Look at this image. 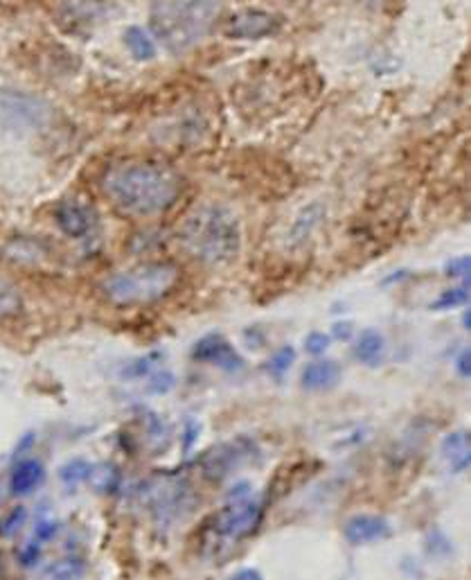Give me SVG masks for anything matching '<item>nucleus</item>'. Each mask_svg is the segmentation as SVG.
<instances>
[{
	"label": "nucleus",
	"instance_id": "1",
	"mask_svg": "<svg viewBox=\"0 0 471 580\" xmlns=\"http://www.w3.org/2000/svg\"><path fill=\"white\" fill-rule=\"evenodd\" d=\"M102 188L113 206L125 215L156 217L174 206L183 183L168 165L128 161L107 170Z\"/></svg>",
	"mask_w": 471,
	"mask_h": 580
},
{
	"label": "nucleus",
	"instance_id": "2",
	"mask_svg": "<svg viewBox=\"0 0 471 580\" xmlns=\"http://www.w3.org/2000/svg\"><path fill=\"white\" fill-rule=\"evenodd\" d=\"M180 242L194 260L210 267L228 264L237 258L241 246L240 220L219 203H206L185 217Z\"/></svg>",
	"mask_w": 471,
	"mask_h": 580
},
{
	"label": "nucleus",
	"instance_id": "3",
	"mask_svg": "<svg viewBox=\"0 0 471 580\" xmlns=\"http://www.w3.org/2000/svg\"><path fill=\"white\" fill-rule=\"evenodd\" d=\"M219 9V0H159L149 12V32L171 55H180L210 35Z\"/></svg>",
	"mask_w": 471,
	"mask_h": 580
},
{
	"label": "nucleus",
	"instance_id": "4",
	"mask_svg": "<svg viewBox=\"0 0 471 580\" xmlns=\"http://www.w3.org/2000/svg\"><path fill=\"white\" fill-rule=\"evenodd\" d=\"M180 269L169 260H149L108 275L102 285V292L108 303L120 307L151 306L169 296L179 285Z\"/></svg>",
	"mask_w": 471,
	"mask_h": 580
},
{
	"label": "nucleus",
	"instance_id": "5",
	"mask_svg": "<svg viewBox=\"0 0 471 580\" xmlns=\"http://www.w3.org/2000/svg\"><path fill=\"white\" fill-rule=\"evenodd\" d=\"M261 503L253 497L251 483H237L228 494V503L212 517V531L223 542H241L261 524Z\"/></svg>",
	"mask_w": 471,
	"mask_h": 580
},
{
	"label": "nucleus",
	"instance_id": "6",
	"mask_svg": "<svg viewBox=\"0 0 471 580\" xmlns=\"http://www.w3.org/2000/svg\"><path fill=\"white\" fill-rule=\"evenodd\" d=\"M282 27V18L264 9H240L226 21V36L230 39H264Z\"/></svg>",
	"mask_w": 471,
	"mask_h": 580
},
{
	"label": "nucleus",
	"instance_id": "7",
	"mask_svg": "<svg viewBox=\"0 0 471 580\" xmlns=\"http://www.w3.org/2000/svg\"><path fill=\"white\" fill-rule=\"evenodd\" d=\"M147 499H149L151 513L159 520H174L188 506L189 486L180 483L179 479H159L147 491Z\"/></svg>",
	"mask_w": 471,
	"mask_h": 580
},
{
	"label": "nucleus",
	"instance_id": "8",
	"mask_svg": "<svg viewBox=\"0 0 471 580\" xmlns=\"http://www.w3.org/2000/svg\"><path fill=\"white\" fill-rule=\"evenodd\" d=\"M192 357L203 361V364L219 366L223 370L244 368V359L240 357V353L232 348L230 341L223 335H206L203 339H199L192 350Z\"/></svg>",
	"mask_w": 471,
	"mask_h": 580
},
{
	"label": "nucleus",
	"instance_id": "9",
	"mask_svg": "<svg viewBox=\"0 0 471 580\" xmlns=\"http://www.w3.org/2000/svg\"><path fill=\"white\" fill-rule=\"evenodd\" d=\"M393 533L390 522L382 515H373V513H359L352 515L343 526V537L350 542L352 546L373 544V542H382Z\"/></svg>",
	"mask_w": 471,
	"mask_h": 580
},
{
	"label": "nucleus",
	"instance_id": "10",
	"mask_svg": "<svg viewBox=\"0 0 471 580\" xmlns=\"http://www.w3.org/2000/svg\"><path fill=\"white\" fill-rule=\"evenodd\" d=\"M56 226L61 228V233H66L68 237L75 240H82L95 228V212L88 203L79 202V199H66L56 206L55 212Z\"/></svg>",
	"mask_w": 471,
	"mask_h": 580
},
{
	"label": "nucleus",
	"instance_id": "11",
	"mask_svg": "<svg viewBox=\"0 0 471 580\" xmlns=\"http://www.w3.org/2000/svg\"><path fill=\"white\" fill-rule=\"evenodd\" d=\"M341 366L332 359H316L307 364L300 375V382L307 391H330L339 384Z\"/></svg>",
	"mask_w": 471,
	"mask_h": 580
},
{
	"label": "nucleus",
	"instance_id": "12",
	"mask_svg": "<svg viewBox=\"0 0 471 580\" xmlns=\"http://www.w3.org/2000/svg\"><path fill=\"white\" fill-rule=\"evenodd\" d=\"M442 450V459L449 465V470L454 474H463L467 472L469 463H471V447H469V431L458 430L451 431V434L445 436L440 445Z\"/></svg>",
	"mask_w": 471,
	"mask_h": 580
},
{
	"label": "nucleus",
	"instance_id": "13",
	"mask_svg": "<svg viewBox=\"0 0 471 580\" xmlns=\"http://www.w3.org/2000/svg\"><path fill=\"white\" fill-rule=\"evenodd\" d=\"M5 113L12 116L18 125H39L46 118V104L41 99L30 98V95L9 93L5 95Z\"/></svg>",
	"mask_w": 471,
	"mask_h": 580
},
{
	"label": "nucleus",
	"instance_id": "14",
	"mask_svg": "<svg viewBox=\"0 0 471 580\" xmlns=\"http://www.w3.org/2000/svg\"><path fill=\"white\" fill-rule=\"evenodd\" d=\"M43 479H46V470H43L41 461L23 459L14 465L12 477H9V491L16 497H26L41 486Z\"/></svg>",
	"mask_w": 471,
	"mask_h": 580
},
{
	"label": "nucleus",
	"instance_id": "15",
	"mask_svg": "<svg viewBox=\"0 0 471 580\" xmlns=\"http://www.w3.org/2000/svg\"><path fill=\"white\" fill-rule=\"evenodd\" d=\"M107 14V5L102 0H64L61 5V18L70 27L93 26Z\"/></svg>",
	"mask_w": 471,
	"mask_h": 580
},
{
	"label": "nucleus",
	"instance_id": "16",
	"mask_svg": "<svg viewBox=\"0 0 471 580\" xmlns=\"http://www.w3.org/2000/svg\"><path fill=\"white\" fill-rule=\"evenodd\" d=\"M354 357L361 364L370 366V368H377L384 364L385 359V339L382 332L377 330H363L356 339L354 346Z\"/></svg>",
	"mask_w": 471,
	"mask_h": 580
},
{
	"label": "nucleus",
	"instance_id": "17",
	"mask_svg": "<svg viewBox=\"0 0 471 580\" xmlns=\"http://www.w3.org/2000/svg\"><path fill=\"white\" fill-rule=\"evenodd\" d=\"M3 254L14 264H39L46 258V249L41 242L30 240V237H14L5 244Z\"/></svg>",
	"mask_w": 471,
	"mask_h": 580
},
{
	"label": "nucleus",
	"instance_id": "18",
	"mask_svg": "<svg viewBox=\"0 0 471 580\" xmlns=\"http://www.w3.org/2000/svg\"><path fill=\"white\" fill-rule=\"evenodd\" d=\"M125 46L128 47V52H131V55L136 57L138 61H151L156 57V52H159V47H156L154 35H151L149 30H145V27H140V26L127 27V30H125Z\"/></svg>",
	"mask_w": 471,
	"mask_h": 580
},
{
	"label": "nucleus",
	"instance_id": "19",
	"mask_svg": "<svg viewBox=\"0 0 471 580\" xmlns=\"http://www.w3.org/2000/svg\"><path fill=\"white\" fill-rule=\"evenodd\" d=\"M88 479L93 482V486L97 488L99 492H116L118 488H120L122 474L116 465L104 463V465H97V468H90Z\"/></svg>",
	"mask_w": 471,
	"mask_h": 580
},
{
	"label": "nucleus",
	"instance_id": "20",
	"mask_svg": "<svg viewBox=\"0 0 471 580\" xmlns=\"http://www.w3.org/2000/svg\"><path fill=\"white\" fill-rule=\"evenodd\" d=\"M23 310V296L12 283L0 280V321L18 316Z\"/></svg>",
	"mask_w": 471,
	"mask_h": 580
},
{
	"label": "nucleus",
	"instance_id": "21",
	"mask_svg": "<svg viewBox=\"0 0 471 580\" xmlns=\"http://www.w3.org/2000/svg\"><path fill=\"white\" fill-rule=\"evenodd\" d=\"M469 301V292H467V285H460V287H451L445 289L435 301L431 303V310L437 312H445V310H456L460 306H467Z\"/></svg>",
	"mask_w": 471,
	"mask_h": 580
},
{
	"label": "nucleus",
	"instance_id": "22",
	"mask_svg": "<svg viewBox=\"0 0 471 580\" xmlns=\"http://www.w3.org/2000/svg\"><path fill=\"white\" fill-rule=\"evenodd\" d=\"M293 361H296V350H293L292 346H282V348H278L273 355H271L269 364H266V370H269L271 378L282 379L284 375L289 373V368L293 366Z\"/></svg>",
	"mask_w": 471,
	"mask_h": 580
},
{
	"label": "nucleus",
	"instance_id": "23",
	"mask_svg": "<svg viewBox=\"0 0 471 580\" xmlns=\"http://www.w3.org/2000/svg\"><path fill=\"white\" fill-rule=\"evenodd\" d=\"M84 572L86 567L82 560L66 558V560H56V563H52L43 574L50 578H77V576H84Z\"/></svg>",
	"mask_w": 471,
	"mask_h": 580
},
{
	"label": "nucleus",
	"instance_id": "24",
	"mask_svg": "<svg viewBox=\"0 0 471 580\" xmlns=\"http://www.w3.org/2000/svg\"><path fill=\"white\" fill-rule=\"evenodd\" d=\"M88 474H90V465L86 463V461H82V459H75V461H70V463H66L64 468H61L59 477H61V482H64L68 488H77L79 483L88 479Z\"/></svg>",
	"mask_w": 471,
	"mask_h": 580
},
{
	"label": "nucleus",
	"instance_id": "25",
	"mask_svg": "<svg viewBox=\"0 0 471 580\" xmlns=\"http://www.w3.org/2000/svg\"><path fill=\"white\" fill-rule=\"evenodd\" d=\"M23 522H26V508H14L12 513H9L7 517H5L3 522H0V535L3 537H12L16 535L18 531H21Z\"/></svg>",
	"mask_w": 471,
	"mask_h": 580
},
{
	"label": "nucleus",
	"instance_id": "26",
	"mask_svg": "<svg viewBox=\"0 0 471 580\" xmlns=\"http://www.w3.org/2000/svg\"><path fill=\"white\" fill-rule=\"evenodd\" d=\"M330 344V335H325V332H312V335H307V339H304V350H307L309 355H313V357H321V355L327 353Z\"/></svg>",
	"mask_w": 471,
	"mask_h": 580
},
{
	"label": "nucleus",
	"instance_id": "27",
	"mask_svg": "<svg viewBox=\"0 0 471 580\" xmlns=\"http://www.w3.org/2000/svg\"><path fill=\"white\" fill-rule=\"evenodd\" d=\"M174 388V375L168 373V370H160V373L151 375L149 379V391L151 393H168Z\"/></svg>",
	"mask_w": 471,
	"mask_h": 580
},
{
	"label": "nucleus",
	"instance_id": "28",
	"mask_svg": "<svg viewBox=\"0 0 471 580\" xmlns=\"http://www.w3.org/2000/svg\"><path fill=\"white\" fill-rule=\"evenodd\" d=\"M18 558H21L23 567H35V564L41 560V542H36V540L30 542V544H27L26 549L21 551V555H18Z\"/></svg>",
	"mask_w": 471,
	"mask_h": 580
},
{
	"label": "nucleus",
	"instance_id": "29",
	"mask_svg": "<svg viewBox=\"0 0 471 580\" xmlns=\"http://www.w3.org/2000/svg\"><path fill=\"white\" fill-rule=\"evenodd\" d=\"M467 274H469V258H467V255L451 260V263L446 264V275H451V278H465V280H467Z\"/></svg>",
	"mask_w": 471,
	"mask_h": 580
},
{
	"label": "nucleus",
	"instance_id": "30",
	"mask_svg": "<svg viewBox=\"0 0 471 580\" xmlns=\"http://www.w3.org/2000/svg\"><path fill=\"white\" fill-rule=\"evenodd\" d=\"M56 531H59V526H56L55 522H41V524L36 526V531H35V540L43 544V542L52 540V537L56 535Z\"/></svg>",
	"mask_w": 471,
	"mask_h": 580
},
{
	"label": "nucleus",
	"instance_id": "31",
	"mask_svg": "<svg viewBox=\"0 0 471 580\" xmlns=\"http://www.w3.org/2000/svg\"><path fill=\"white\" fill-rule=\"evenodd\" d=\"M471 355H469V350L465 348L463 353L458 355V359H456V370H458V375L463 379H469V373H471Z\"/></svg>",
	"mask_w": 471,
	"mask_h": 580
},
{
	"label": "nucleus",
	"instance_id": "32",
	"mask_svg": "<svg viewBox=\"0 0 471 580\" xmlns=\"http://www.w3.org/2000/svg\"><path fill=\"white\" fill-rule=\"evenodd\" d=\"M199 431H201V427H199L194 420H188V425H185V450H189V447L194 445Z\"/></svg>",
	"mask_w": 471,
	"mask_h": 580
},
{
	"label": "nucleus",
	"instance_id": "33",
	"mask_svg": "<svg viewBox=\"0 0 471 580\" xmlns=\"http://www.w3.org/2000/svg\"><path fill=\"white\" fill-rule=\"evenodd\" d=\"M352 335H354V327H352V323H336L334 326V339L350 341Z\"/></svg>",
	"mask_w": 471,
	"mask_h": 580
},
{
	"label": "nucleus",
	"instance_id": "34",
	"mask_svg": "<svg viewBox=\"0 0 471 580\" xmlns=\"http://www.w3.org/2000/svg\"><path fill=\"white\" fill-rule=\"evenodd\" d=\"M237 578H260V574L253 572V569H246V572L237 574Z\"/></svg>",
	"mask_w": 471,
	"mask_h": 580
},
{
	"label": "nucleus",
	"instance_id": "35",
	"mask_svg": "<svg viewBox=\"0 0 471 580\" xmlns=\"http://www.w3.org/2000/svg\"><path fill=\"white\" fill-rule=\"evenodd\" d=\"M463 321H465V327H467V330H469V321H471V318H469V312H465V318H463Z\"/></svg>",
	"mask_w": 471,
	"mask_h": 580
}]
</instances>
